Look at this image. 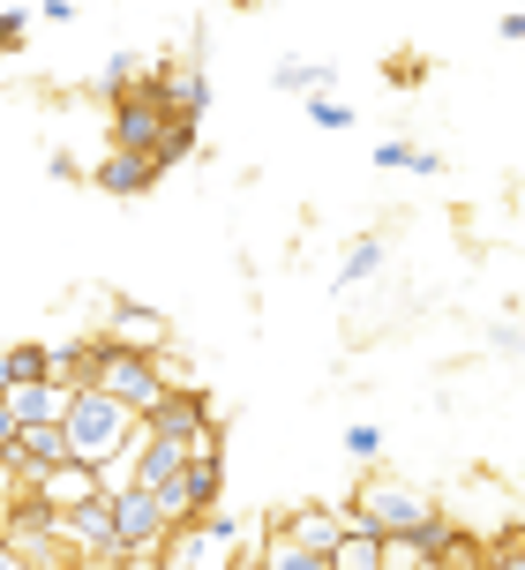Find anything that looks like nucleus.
Instances as JSON below:
<instances>
[{"instance_id": "obj_6", "label": "nucleus", "mask_w": 525, "mask_h": 570, "mask_svg": "<svg viewBox=\"0 0 525 570\" xmlns=\"http://www.w3.org/2000/svg\"><path fill=\"white\" fill-rule=\"evenodd\" d=\"M443 548H450V525L428 518V525H413V533H383L376 570H413V563H428V556H443Z\"/></svg>"}, {"instance_id": "obj_19", "label": "nucleus", "mask_w": 525, "mask_h": 570, "mask_svg": "<svg viewBox=\"0 0 525 570\" xmlns=\"http://www.w3.org/2000/svg\"><path fill=\"white\" fill-rule=\"evenodd\" d=\"M308 128H353V106L338 90H308Z\"/></svg>"}, {"instance_id": "obj_28", "label": "nucleus", "mask_w": 525, "mask_h": 570, "mask_svg": "<svg viewBox=\"0 0 525 570\" xmlns=\"http://www.w3.org/2000/svg\"><path fill=\"white\" fill-rule=\"evenodd\" d=\"M0 541H8V495H0Z\"/></svg>"}, {"instance_id": "obj_10", "label": "nucleus", "mask_w": 525, "mask_h": 570, "mask_svg": "<svg viewBox=\"0 0 525 570\" xmlns=\"http://www.w3.org/2000/svg\"><path fill=\"white\" fill-rule=\"evenodd\" d=\"M90 180H98L106 196H143L150 180H158V166H150L143 150H113V158H106V166L90 173Z\"/></svg>"}, {"instance_id": "obj_14", "label": "nucleus", "mask_w": 525, "mask_h": 570, "mask_svg": "<svg viewBox=\"0 0 525 570\" xmlns=\"http://www.w3.org/2000/svg\"><path fill=\"white\" fill-rule=\"evenodd\" d=\"M158 98H166V106H174V114L204 120V114H210V76H204V68H188V76H174V83L158 90Z\"/></svg>"}, {"instance_id": "obj_3", "label": "nucleus", "mask_w": 525, "mask_h": 570, "mask_svg": "<svg viewBox=\"0 0 525 570\" xmlns=\"http://www.w3.org/2000/svg\"><path fill=\"white\" fill-rule=\"evenodd\" d=\"M166 120H174V106L158 98L150 83H128L113 98V150H158V136H166Z\"/></svg>"}, {"instance_id": "obj_17", "label": "nucleus", "mask_w": 525, "mask_h": 570, "mask_svg": "<svg viewBox=\"0 0 525 570\" xmlns=\"http://www.w3.org/2000/svg\"><path fill=\"white\" fill-rule=\"evenodd\" d=\"M0 361H8V383H30V375H53V353H46V345H8ZM53 383H60V375H53Z\"/></svg>"}, {"instance_id": "obj_2", "label": "nucleus", "mask_w": 525, "mask_h": 570, "mask_svg": "<svg viewBox=\"0 0 525 570\" xmlns=\"http://www.w3.org/2000/svg\"><path fill=\"white\" fill-rule=\"evenodd\" d=\"M346 518L353 525H376V533H413V525L436 518V503H428L413 481H360L346 495Z\"/></svg>"}, {"instance_id": "obj_5", "label": "nucleus", "mask_w": 525, "mask_h": 570, "mask_svg": "<svg viewBox=\"0 0 525 570\" xmlns=\"http://www.w3.org/2000/svg\"><path fill=\"white\" fill-rule=\"evenodd\" d=\"M204 428H210V405L196 399V391H180V383L143 413V435H166V443H188V451H196V435H204Z\"/></svg>"}, {"instance_id": "obj_9", "label": "nucleus", "mask_w": 525, "mask_h": 570, "mask_svg": "<svg viewBox=\"0 0 525 570\" xmlns=\"http://www.w3.org/2000/svg\"><path fill=\"white\" fill-rule=\"evenodd\" d=\"M106 338L128 345V353H158V345H174V331H166V315H150V308H128L120 301L113 323H106Z\"/></svg>"}, {"instance_id": "obj_1", "label": "nucleus", "mask_w": 525, "mask_h": 570, "mask_svg": "<svg viewBox=\"0 0 525 570\" xmlns=\"http://www.w3.org/2000/svg\"><path fill=\"white\" fill-rule=\"evenodd\" d=\"M60 428H68V458H83V465H106V458L136 451V435H143V421L120 399H106L98 383H76V391H68Z\"/></svg>"}, {"instance_id": "obj_22", "label": "nucleus", "mask_w": 525, "mask_h": 570, "mask_svg": "<svg viewBox=\"0 0 525 570\" xmlns=\"http://www.w3.org/2000/svg\"><path fill=\"white\" fill-rule=\"evenodd\" d=\"M30 38V16H16V8H0V53H16Z\"/></svg>"}, {"instance_id": "obj_27", "label": "nucleus", "mask_w": 525, "mask_h": 570, "mask_svg": "<svg viewBox=\"0 0 525 570\" xmlns=\"http://www.w3.org/2000/svg\"><path fill=\"white\" fill-rule=\"evenodd\" d=\"M413 570H450V563H443V556H428V563H413Z\"/></svg>"}, {"instance_id": "obj_13", "label": "nucleus", "mask_w": 525, "mask_h": 570, "mask_svg": "<svg viewBox=\"0 0 525 570\" xmlns=\"http://www.w3.org/2000/svg\"><path fill=\"white\" fill-rule=\"evenodd\" d=\"M262 570H330V563H323V548L293 541L286 525H278V533H270V548H262Z\"/></svg>"}, {"instance_id": "obj_7", "label": "nucleus", "mask_w": 525, "mask_h": 570, "mask_svg": "<svg viewBox=\"0 0 525 570\" xmlns=\"http://www.w3.org/2000/svg\"><path fill=\"white\" fill-rule=\"evenodd\" d=\"M68 391H76V383L30 375V383H8V391H0V405L16 413V428H23V421H60V413H68Z\"/></svg>"}, {"instance_id": "obj_15", "label": "nucleus", "mask_w": 525, "mask_h": 570, "mask_svg": "<svg viewBox=\"0 0 525 570\" xmlns=\"http://www.w3.org/2000/svg\"><path fill=\"white\" fill-rule=\"evenodd\" d=\"M188 150H196V120H188V114H174V120H166V136H158V150H150V166L166 173V166H180Z\"/></svg>"}, {"instance_id": "obj_16", "label": "nucleus", "mask_w": 525, "mask_h": 570, "mask_svg": "<svg viewBox=\"0 0 525 570\" xmlns=\"http://www.w3.org/2000/svg\"><path fill=\"white\" fill-rule=\"evenodd\" d=\"M383 271V240H353V256L338 263V293H353L360 278H376Z\"/></svg>"}, {"instance_id": "obj_8", "label": "nucleus", "mask_w": 525, "mask_h": 570, "mask_svg": "<svg viewBox=\"0 0 525 570\" xmlns=\"http://www.w3.org/2000/svg\"><path fill=\"white\" fill-rule=\"evenodd\" d=\"M30 495H46L53 511H76L83 495H98V465H83V458H60V465H46L38 473V488Z\"/></svg>"}, {"instance_id": "obj_26", "label": "nucleus", "mask_w": 525, "mask_h": 570, "mask_svg": "<svg viewBox=\"0 0 525 570\" xmlns=\"http://www.w3.org/2000/svg\"><path fill=\"white\" fill-rule=\"evenodd\" d=\"M0 451H16V413L0 405Z\"/></svg>"}, {"instance_id": "obj_4", "label": "nucleus", "mask_w": 525, "mask_h": 570, "mask_svg": "<svg viewBox=\"0 0 525 570\" xmlns=\"http://www.w3.org/2000/svg\"><path fill=\"white\" fill-rule=\"evenodd\" d=\"M60 541L76 548V556H106V563H120V556H113V503H106V488L83 495L76 511H60Z\"/></svg>"}, {"instance_id": "obj_24", "label": "nucleus", "mask_w": 525, "mask_h": 570, "mask_svg": "<svg viewBox=\"0 0 525 570\" xmlns=\"http://www.w3.org/2000/svg\"><path fill=\"white\" fill-rule=\"evenodd\" d=\"M196 525H204L210 541H240V518H226V511H204Z\"/></svg>"}, {"instance_id": "obj_25", "label": "nucleus", "mask_w": 525, "mask_h": 570, "mask_svg": "<svg viewBox=\"0 0 525 570\" xmlns=\"http://www.w3.org/2000/svg\"><path fill=\"white\" fill-rule=\"evenodd\" d=\"M38 23H60V30H68V23H76V0H38Z\"/></svg>"}, {"instance_id": "obj_18", "label": "nucleus", "mask_w": 525, "mask_h": 570, "mask_svg": "<svg viewBox=\"0 0 525 570\" xmlns=\"http://www.w3.org/2000/svg\"><path fill=\"white\" fill-rule=\"evenodd\" d=\"M338 525H346V518H330V511H293L286 518V533H293V541H308V548H330Z\"/></svg>"}, {"instance_id": "obj_30", "label": "nucleus", "mask_w": 525, "mask_h": 570, "mask_svg": "<svg viewBox=\"0 0 525 570\" xmlns=\"http://www.w3.org/2000/svg\"><path fill=\"white\" fill-rule=\"evenodd\" d=\"M234 8H248V0H234Z\"/></svg>"}, {"instance_id": "obj_20", "label": "nucleus", "mask_w": 525, "mask_h": 570, "mask_svg": "<svg viewBox=\"0 0 525 570\" xmlns=\"http://www.w3.org/2000/svg\"><path fill=\"white\" fill-rule=\"evenodd\" d=\"M346 451L360 458V465H368V458H383V428H368V421H360V428H346Z\"/></svg>"}, {"instance_id": "obj_12", "label": "nucleus", "mask_w": 525, "mask_h": 570, "mask_svg": "<svg viewBox=\"0 0 525 570\" xmlns=\"http://www.w3.org/2000/svg\"><path fill=\"white\" fill-rule=\"evenodd\" d=\"M270 83L278 90H338V68H330V60H278V68H270Z\"/></svg>"}, {"instance_id": "obj_29", "label": "nucleus", "mask_w": 525, "mask_h": 570, "mask_svg": "<svg viewBox=\"0 0 525 570\" xmlns=\"http://www.w3.org/2000/svg\"><path fill=\"white\" fill-rule=\"evenodd\" d=\"M0 391H8V361H0Z\"/></svg>"}, {"instance_id": "obj_23", "label": "nucleus", "mask_w": 525, "mask_h": 570, "mask_svg": "<svg viewBox=\"0 0 525 570\" xmlns=\"http://www.w3.org/2000/svg\"><path fill=\"white\" fill-rule=\"evenodd\" d=\"M413 150H420V142H376V166L406 173V166H413Z\"/></svg>"}, {"instance_id": "obj_31", "label": "nucleus", "mask_w": 525, "mask_h": 570, "mask_svg": "<svg viewBox=\"0 0 525 570\" xmlns=\"http://www.w3.org/2000/svg\"><path fill=\"white\" fill-rule=\"evenodd\" d=\"M188 570H196V563H188Z\"/></svg>"}, {"instance_id": "obj_11", "label": "nucleus", "mask_w": 525, "mask_h": 570, "mask_svg": "<svg viewBox=\"0 0 525 570\" xmlns=\"http://www.w3.org/2000/svg\"><path fill=\"white\" fill-rule=\"evenodd\" d=\"M16 451H23L30 465H60V458H68V428L60 421H23L16 428Z\"/></svg>"}, {"instance_id": "obj_21", "label": "nucleus", "mask_w": 525, "mask_h": 570, "mask_svg": "<svg viewBox=\"0 0 525 570\" xmlns=\"http://www.w3.org/2000/svg\"><path fill=\"white\" fill-rule=\"evenodd\" d=\"M136 68H143V53H113V60H106V76H98V83H106V90H128V76H136Z\"/></svg>"}]
</instances>
